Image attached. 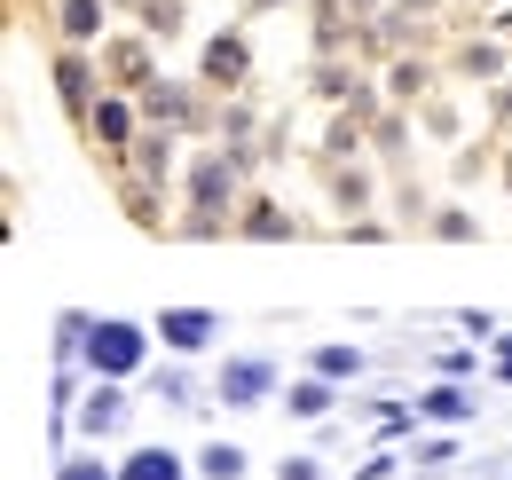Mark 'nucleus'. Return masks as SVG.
<instances>
[{
	"mask_svg": "<svg viewBox=\"0 0 512 480\" xmlns=\"http://www.w3.org/2000/svg\"><path fill=\"white\" fill-rule=\"evenodd\" d=\"M79 362H87L95 378H134V370L150 362V331H142V323H119V315H103V323L87 331Z\"/></svg>",
	"mask_w": 512,
	"mask_h": 480,
	"instance_id": "1",
	"label": "nucleus"
},
{
	"mask_svg": "<svg viewBox=\"0 0 512 480\" xmlns=\"http://www.w3.org/2000/svg\"><path fill=\"white\" fill-rule=\"evenodd\" d=\"M213 394H221L229 410H260V402L276 394V362H268V355H237L221 378H213Z\"/></svg>",
	"mask_w": 512,
	"mask_h": 480,
	"instance_id": "2",
	"label": "nucleus"
},
{
	"mask_svg": "<svg viewBox=\"0 0 512 480\" xmlns=\"http://www.w3.org/2000/svg\"><path fill=\"white\" fill-rule=\"evenodd\" d=\"M158 339H166L174 355H205V347L221 339V315H213V307H166V315H158Z\"/></svg>",
	"mask_w": 512,
	"mask_h": 480,
	"instance_id": "3",
	"label": "nucleus"
},
{
	"mask_svg": "<svg viewBox=\"0 0 512 480\" xmlns=\"http://www.w3.org/2000/svg\"><path fill=\"white\" fill-rule=\"evenodd\" d=\"M245 63H253L245 32H213V40H205V79H213V87H237V79H245Z\"/></svg>",
	"mask_w": 512,
	"mask_h": 480,
	"instance_id": "4",
	"label": "nucleus"
},
{
	"mask_svg": "<svg viewBox=\"0 0 512 480\" xmlns=\"http://www.w3.org/2000/svg\"><path fill=\"white\" fill-rule=\"evenodd\" d=\"M119 480H190V465H182V457H174L166 441H142V449H127Z\"/></svg>",
	"mask_w": 512,
	"mask_h": 480,
	"instance_id": "5",
	"label": "nucleus"
},
{
	"mask_svg": "<svg viewBox=\"0 0 512 480\" xmlns=\"http://www.w3.org/2000/svg\"><path fill=\"white\" fill-rule=\"evenodd\" d=\"M119 418H127V394H119V378H103V386L79 402V433H111Z\"/></svg>",
	"mask_w": 512,
	"mask_h": 480,
	"instance_id": "6",
	"label": "nucleus"
},
{
	"mask_svg": "<svg viewBox=\"0 0 512 480\" xmlns=\"http://www.w3.org/2000/svg\"><path fill=\"white\" fill-rule=\"evenodd\" d=\"M87 126H95V142H103V150H127V142H134V111L119 103V95H103V103L87 111Z\"/></svg>",
	"mask_w": 512,
	"mask_h": 480,
	"instance_id": "7",
	"label": "nucleus"
},
{
	"mask_svg": "<svg viewBox=\"0 0 512 480\" xmlns=\"http://www.w3.org/2000/svg\"><path fill=\"white\" fill-rule=\"evenodd\" d=\"M103 8H111V0H64V8H56V32H64L71 48H87V40L103 32Z\"/></svg>",
	"mask_w": 512,
	"mask_h": 480,
	"instance_id": "8",
	"label": "nucleus"
},
{
	"mask_svg": "<svg viewBox=\"0 0 512 480\" xmlns=\"http://www.w3.org/2000/svg\"><path fill=\"white\" fill-rule=\"evenodd\" d=\"M331 394H339L331 378H300V386H284V410H292V418H323V410H331Z\"/></svg>",
	"mask_w": 512,
	"mask_h": 480,
	"instance_id": "9",
	"label": "nucleus"
},
{
	"mask_svg": "<svg viewBox=\"0 0 512 480\" xmlns=\"http://www.w3.org/2000/svg\"><path fill=\"white\" fill-rule=\"evenodd\" d=\"M197 473L205 480H245V449H237V441H205V449H197Z\"/></svg>",
	"mask_w": 512,
	"mask_h": 480,
	"instance_id": "10",
	"label": "nucleus"
},
{
	"mask_svg": "<svg viewBox=\"0 0 512 480\" xmlns=\"http://www.w3.org/2000/svg\"><path fill=\"white\" fill-rule=\"evenodd\" d=\"M56 95H64V103H87V95H95V71H87V56H56ZM87 111H95V103H87Z\"/></svg>",
	"mask_w": 512,
	"mask_h": 480,
	"instance_id": "11",
	"label": "nucleus"
},
{
	"mask_svg": "<svg viewBox=\"0 0 512 480\" xmlns=\"http://www.w3.org/2000/svg\"><path fill=\"white\" fill-rule=\"evenodd\" d=\"M316 378H331V386H347V378H363V355H355V347H316Z\"/></svg>",
	"mask_w": 512,
	"mask_h": 480,
	"instance_id": "12",
	"label": "nucleus"
},
{
	"mask_svg": "<svg viewBox=\"0 0 512 480\" xmlns=\"http://www.w3.org/2000/svg\"><path fill=\"white\" fill-rule=\"evenodd\" d=\"M418 410H426V418H473V394H465V386H434Z\"/></svg>",
	"mask_w": 512,
	"mask_h": 480,
	"instance_id": "13",
	"label": "nucleus"
},
{
	"mask_svg": "<svg viewBox=\"0 0 512 480\" xmlns=\"http://www.w3.org/2000/svg\"><path fill=\"white\" fill-rule=\"evenodd\" d=\"M142 103H150V119H190V95L182 87H150Z\"/></svg>",
	"mask_w": 512,
	"mask_h": 480,
	"instance_id": "14",
	"label": "nucleus"
},
{
	"mask_svg": "<svg viewBox=\"0 0 512 480\" xmlns=\"http://www.w3.org/2000/svg\"><path fill=\"white\" fill-rule=\"evenodd\" d=\"M56 480H119V465H103V457H64Z\"/></svg>",
	"mask_w": 512,
	"mask_h": 480,
	"instance_id": "15",
	"label": "nucleus"
},
{
	"mask_svg": "<svg viewBox=\"0 0 512 480\" xmlns=\"http://www.w3.org/2000/svg\"><path fill=\"white\" fill-rule=\"evenodd\" d=\"M142 24L150 32H182V0H142Z\"/></svg>",
	"mask_w": 512,
	"mask_h": 480,
	"instance_id": "16",
	"label": "nucleus"
},
{
	"mask_svg": "<svg viewBox=\"0 0 512 480\" xmlns=\"http://www.w3.org/2000/svg\"><path fill=\"white\" fill-rule=\"evenodd\" d=\"M111 71H119V79H150V48H142V40H127V48L111 56Z\"/></svg>",
	"mask_w": 512,
	"mask_h": 480,
	"instance_id": "17",
	"label": "nucleus"
},
{
	"mask_svg": "<svg viewBox=\"0 0 512 480\" xmlns=\"http://www.w3.org/2000/svg\"><path fill=\"white\" fill-rule=\"evenodd\" d=\"M158 394H166V402H174V410H190V402H197L190 370H166V378H158Z\"/></svg>",
	"mask_w": 512,
	"mask_h": 480,
	"instance_id": "18",
	"label": "nucleus"
},
{
	"mask_svg": "<svg viewBox=\"0 0 512 480\" xmlns=\"http://www.w3.org/2000/svg\"><path fill=\"white\" fill-rule=\"evenodd\" d=\"M276 480H323V473H316V457H284V465H276Z\"/></svg>",
	"mask_w": 512,
	"mask_h": 480,
	"instance_id": "19",
	"label": "nucleus"
},
{
	"mask_svg": "<svg viewBox=\"0 0 512 480\" xmlns=\"http://www.w3.org/2000/svg\"><path fill=\"white\" fill-rule=\"evenodd\" d=\"M497 378H505V386H512V347H505V355H497Z\"/></svg>",
	"mask_w": 512,
	"mask_h": 480,
	"instance_id": "20",
	"label": "nucleus"
}]
</instances>
